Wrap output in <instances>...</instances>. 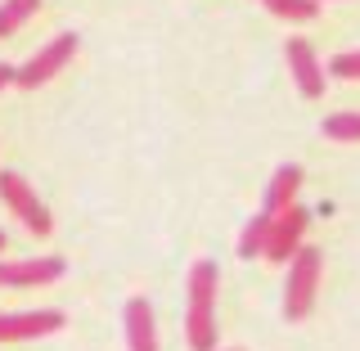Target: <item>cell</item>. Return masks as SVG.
Here are the masks:
<instances>
[{
    "mask_svg": "<svg viewBox=\"0 0 360 351\" xmlns=\"http://www.w3.org/2000/svg\"><path fill=\"white\" fill-rule=\"evenodd\" d=\"M217 262H194L185 284V338L189 351H217Z\"/></svg>",
    "mask_w": 360,
    "mask_h": 351,
    "instance_id": "1",
    "label": "cell"
},
{
    "mask_svg": "<svg viewBox=\"0 0 360 351\" xmlns=\"http://www.w3.org/2000/svg\"><path fill=\"white\" fill-rule=\"evenodd\" d=\"M320 248H297V257L288 262V279H284V320L297 324L307 320L315 307V293H320Z\"/></svg>",
    "mask_w": 360,
    "mask_h": 351,
    "instance_id": "2",
    "label": "cell"
},
{
    "mask_svg": "<svg viewBox=\"0 0 360 351\" xmlns=\"http://www.w3.org/2000/svg\"><path fill=\"white\" fill-rule=\"evenodd\" d=\"M0 198H5V208L14 212V217L27 225L32 234H50L54 230V221H50V212H45V203H41V194L27 185L18 172H0Z\"/></svg>",
    "mask_w": 360,
    "mask_h": 351,
    "instance_id": "3",
    "label": "cell"
},
{
    "mask_svg": "<svg viewBox=\"0 0 360 351\" xmlns=\"http://www.w3.org/2000/svg\"><path fill=\"white\" fill-rule=\"evenodd\" d=\"M72 54H77V32H63V37H54L45 50H37L27 63L18 68V77H14V86L22 90H37L45 82H54V77L63 72L68 63H72Z\"/></svg>",
    "mask_w": 360,
    "mask_h": 351,
    "instance_id": "4",
    "label": "cell"
},
{
    "mask_svg": "<svg viewBox=\"0 0 360 351\" xmlns=\"http://www.w3.org/2000/svg\"><path fill=\"white\" fill-rule=\"evenodd\" d=\"M307 225H311V212L297 208V203H292L288 212H279L275 225H270V239H266V253H262V257H270V262H279V266H288L292 257H297L302 239H307Z\"/></svg>",
    "mask_w": 360,
    "mask_h": 351,
    "instance_id": "5",
    "label": "cell"
},
{
    "mask_svg": "<svg viewBox=\"0 0 360 351\" xmlns=\"http://www.w3.org/2000/svg\"><path fill=\"white\" fill-rule=\"evenodd\" d=\"M284 59H288L292 86H297L307 99H320L324 95V63H320V54L311 50V41H302V37L284 41Z\"/></svg>",
    "mask_w": 360,
    "mask_h": 351,
    "instance_id": "6",
    "label": "cell"
},
{
    "mask_svg": "<svg viewBox=\"0 0 360 351\" xmlns=\"http://www.w3.org/2000/svg\"><path fill=\"white\" fill-rule=\"evenodd\" d=\"M63 329V311H9L0 315V343H32Z\"/></svg>",
    "mask_w": 360,
    "mask_h": 351,
    "instance_id": "7",
    "label": "cell"
},
{
    "mask_svg": "<svg viewBox=\"0 0 360 351\" xmlns=\"http://www.w3.org/2000/svg\"><path fill=\"white\" fill-rule=\"evenodd\" d=\"M63 275V257H32V262H0V288H41Z\"/></svg>",
    "mask_w": 360,
    "mask_h": 351,
    "instance_id": "8",
    "label": "cell"
},
{
    "mask_svg": "<svg viewBox=\"0 0 360 351\" xmlns=\"http://www.w3.org/2000/svg\"><path fill=\"white\" fill-rule=\"evenodd\" d=\"M122 320H127V347L131 351H158V324H153L149 298H131Z\"/></svg>",
    "mask_w": 360,
    "mask_h": 351,
    "instance_id": "9",
    "label": "cell"
},
{
    "mask_svg": "<svg viewBox=\"0 0 360 351\" xmlns=\"http://www.w3.org/2000/svg\"><path fill=\"white\" fill-rule=\"evenodd\" d=\"M297 189H302V167H297V162L275 167V176H270V185H266V203H262V212H270V217L288 212L292 203H297Z\"/></svg>",
    "mask_w": 360,
    "mask_h": 351,
    "instance_id": "10",
    "label": "cell"
},
{
    "mask_svg": "<svg viewBox=\"0 0 360 351\" xmlns=\"http://www.w3.org/2000/svg\"><path fill=\"white\" fill-rule=\"evenodd\" d=\"M270 225H275V217H270V212H257V217L243 225V234H239V257H243V262H252V257L266 253Z\"/></svg>",
    "mask_w": 360,
    "mask_h": 351,
    "instance_id": "11",
    "label": "cell"
},
{
    "mask_svg": "<svg viewBox=\"0 0 360 351\" xmlns=\"http://www.w3.org/2000/svg\"><path fill=\"white\" fill-rule=\"evenodd\" d=\"M37 9H41V0H5V5H0V41L14 37L22 23L37 14Z\"/></svg>",
    "mask_w": 360,
    "mask_h": 351,
    "instance_id": "12",
    "label": "cell"
},
{
    "mask_svg": "<svg viewBox=\"0 0 360 351\" xmlns=\"http://www.w3.org/2000/svg\"><path fill=\"white\" fill-rule=\"evenodd\" d=\"M320 131L338 144H360V113H329Z\"/></svg>",
    "mask_w": 360,
    "mask_h": 351,
    "instance_id": "13",
    "label": "cell"
},
{
    "mask_svg": "<svg viewBox=\"0 0 360 351\" xmlns=\"http://www.w3.org/2000/svg\"><path fill=\"white\" fill-rule=\"evenodd\" d=\"M266 9L284 23H311L320 14V0H266Z\"/></svg>",
    "mask_w": 360,
    "mask_h": 351,
    "instance_id": "14",
    "label": "cell"
},
{
    "mask_svg": "<svg viewBox=\"0 0 360 351\" xmlns=\"http://www.w3.org/2000/svg\"><path fill=\"white\" fill-rule=\"evenodd\" d=\"M329 72L342 77V82H360V50H342L329 59Z\"/></svg>",
    "mask_w": 360,
    "mask_h": 351,
    "instance_id": "15",
    "label": "cell"
},
{
    "mask_svg": "<svg viewBox=\"0 0 360 351\" xmlns=\"http://www.w3.org/2000/svg\"><path fill=\"white\" fill-rule=\"evenodd\" d=\"M14 77H18V68H14V63H0V90L14 86Z\"/></svg>",
    "mask_w": 360,
    "mask_h": 351,
    "instance_id": "16",
    "label": "cell"
},
{
    "mask_svg": "<svg viewBox=\"0 0 360 351\" xmlns=\"http://www.w3.org/2000/svg\"><path fill=\"white\" fill-rule=\"evenodd\" d=\"M0 253H5V230H0Z\"/></svg>",
    "mask_w": 360,
    "mask_h": 351,
    "instance_id": "17",
    "label": "cell"
},
{
    "mask_svg": "<svg viewBox=\"0 0 360 351\" xmlns=\"http://www.w3.org/2000/svg\"><path fill=\"white\" fill-rule=\"evenodd\" d=\"M230 351H243V347H230Z\"/></svg>",
    "mask_w": 360,
    "mask_h": 351,
    "instance_id": "18",
    "label": "cell"
}]
</instances>
